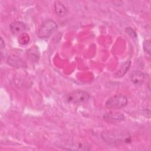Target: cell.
Returning a JSON list of instances; mask_svg holds the SVG:
<instances>
[{"mask_svg":"<svg viewBox=\"0 0 151 151\" xmlns=\"http://www.w3.org/2000/svg\"><path fill=\"white\" fill-rule=\"evenodd\" d=\"M90 99L89 94L82 90H77L68 94L66 99L69 103L74 104H82L86 103Z\"/></svg>","mask_w":151,"mask_h":151,"instance_id":"6da1fadb","label":"cell"},{"mask_svg":"<svg viewBox=\"0 0 151 151\" xmlns=\"http://www.w3.org/2000/svg\"><path fill=\"white\" fill-rule=\"evenodd\" d=\"M127 104V98L123 94H119L110 97L106 102L105 106L109 109H119L125 107Z\"/></svg>","mask_w":151,"mask_h":151,"instance_id":"7a4b0ae2","label":"cell"},{"mask_svg":"<svg viewBox=\"0 0 151 151\" xmlns=\"http://www.w3.org/2000/svg\"><path fill=\"white\" fill-rule=\"evenodd\" d=\"M57 28L58 25L54 21L47 19L40 27L38 31V36L41 38H48L57 30Z\"/></svg>","mask_w":151,"mask_h":151,"instance_id":"3957f363","label":"cell"},{"mask_svg":"<svg viewBox=\"0 0 151 151\" xmlns=\"http://www.w3.org/2000/svg\"><path fill=\"white\" fill-rule=\"evenodd\" d=\"M10 31L14 35H20L27 29L25 24L21 21H14L12 22L9 27Z\"/></svg>","mask_w":151,"mask_h":151,"instance_id":"277c9868","label":"cell"},{"mask_svg":"<svg viewBox=\"0 0 151 151\" xmlns=\"http://www.w3.org/2000/svg\"><path fill=\"white\" fill-rule=\"evenodd\" d=\"M146 78L145 74L140 71H133L130 74V79L132 83L137 86L142 85Z\"/></svg>","mask_w":151,"mask_h":151,"instance_id":"5b68a950","label":"cell"},{"mask_svg":"<svg viewBox=\"0 0 151 151\" xmlns=\"http://www.w3.org/2000/svg\"><path fill=\"white\" fill-rule=\"evenodd\" d=\"M124 115L120 113L110 112L105 114L103 119L108 122H120L124 119Z\"/></svg>","mask_w":151,"mask_h":151,"instance_id":"8992f818","label":"cell"},{"mask_svg":"<svg viewBox=\"0 0 151 151\" xmlns=\"http://www.w3.org/2000/svg\"><path fill=\"white\" fill-rule=\"evenodd\" d=\"M8 63L12 67H22L26 65L24 61L15 55L9 57L8 59Z\"/></svg>","mask_w":151,"mask_h":151,"instance_id":"52a82bcc","label":"cell"},{"mask_svg":"<svg viewBox=\"0 0 151 151\" xmlns=\"http://www.w3.org/2000/svg\"><path fill=\"white\" fill-rule=\"evenodd\" d=\"M54 8L55 14L59 17H63L67 13V9L65 6L60 1H57L54 2Z\"/></svg>","mask_w":151,"mask_h":151,"instance_id":"ba28073f","label":"cell"},{"mask_svg":"<svg viewBox=\"0 0 151 151\" xmlns=\"http://www.w3.org/2000/svg\"><path fill=\"white\" fill-rule=\"evenodd\" d=\"M130 61H126L122 65L120 70L116 73V76L118 77H120L123 76L126 74V71L129 70V68L130 67Z\"/></svg>","mask_w":151,"mask_h":151,"instance_id":"9c48e42d","label":"cell"},{"mask_svg":"<svg viewBox=\"0 0 151 151\" xmlns=\"http://www.w3.org/2000/svg\"><path fill=\"white\" fill-rule=\"evenodd\" d=\"M29 41V36L27 33H22L19 35L18 42L21 45H26Z\"/></svg>","mask_w":151,"mask_h":151,"instance_id":"30bf717a","label":"cell"},{"mask_svg":"<svg viewBox=\"0 0 151 151\" xmlns=\"http://www.w3.org/2000/svg\"><path fill=\"white\" fill-rule=\"evenodd\" d=\"M143 49L145 51L150 54V42L149 40H146L143 42Z\"/></svg>","mask_w":151,"mask_h":151,"instance_id":"8fae6325","label":"cell"},{"mask_svg":"<svg viewBox=\"0 0 151 151\" xmlns=\"http://www.w3.org/2000/svg\"><path fill=\"white\" fill-rule=\"evenodd\" d=\"M126 32L129 34L131 37L136 38V34L134 32V31L133 29H132L131 28H126Z\"/></svg>","mask_w":151,"mask_h":151,"instance_id":"7c38bea8","label":"cell"},{"mask_svg":"<svg viewBox=\"0 0 151 151\" xmlns=\"http://www.w3.org/2000/svg\"><path fill=\"white\" fill-rule=\"evenodd\" d=\"M1 48H4L5 47V42L2 38H1Z\"/></svg>","mask_w":151,"mask_h":151,"instance_id":"4fadbf2b","label":"cell"}]
</instances>
